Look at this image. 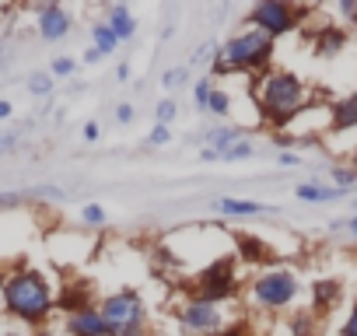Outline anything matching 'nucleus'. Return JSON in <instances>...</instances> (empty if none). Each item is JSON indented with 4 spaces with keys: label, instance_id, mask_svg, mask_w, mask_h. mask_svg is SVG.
Wrapping results in <instances>:
<instances>
[{
    "label": "nucleus",
    "instance_id": "1",
    "mask_svg": "<svg viewBox=\"0 0 357 336\" xmlns=\"http://www.w3.org/2000/svg\"><path fill=\"white\" fill-rule=\"evenodd\" d=\"M0 305H4L8 322L39 329L56 312V291L46 273L32 266H8L0 273Z\"/></svg>",
    "mask_w": 357,
    "mask_h": 336
},
{
    "label": "nucleus",
    "instance_id": "2",
    "mask_svg": "<svg viewBox=\"0 0 357 336\" xmlns=\"http://www.w3.org/2000/svg\"><path fill=\"white\" fill-rule=\"evenodd\" d=\"M308 84L291 74V70H266L256 84V109L263 112V119L273 130H284L287 123H294L305 105H308Z\"/></svg>",
    "mask_w": 357,
    "mask_h": 336
},
{
    "label": "nucleus",
    "instance_id": "3",
    "mask_svg": "<svg viewBox=\"0 0 357 336\" xmlns=\"http://www.w3.org/2000/svg\"><path fill=\"white\" fill-rule=\"evenodd\" d=\"M273 46H277V43H273L270 36H263L259 29L235 32L228 43L218 46V53H214V70H218V74H231V70L256 74V70L270 67Z\"/></svg>",
    "mask_w": 357,
    "mask_h": 336
},
{
    "label": "nucleus",
    "instance_id": "4",
    "mask_svg": "<svg viewBox=\"0 0 357 336\" xmlns=\"http://www.w3.org/2000/svg\"><path fill=\"white\" fill-rule=\"evenodd\" d=\"M98 312L109 336H147V305L137 291L123 287V291L105 294L98 301Z\"/></svg>",
    "mask_w": 357,
    "mask_h": 336
},
{
    "label": "nucleus",
    "instance_id": "5",
    "mask_svg": "<svg viewBox=\"0 0 357 336\" xmlns=\"http://www.w3.org/2000/svg\"><path fill=\"white\" fill-rule=\"evenodd\" d=\"M249 294H252V301L263 312H280V308H287L298 298V277L291 270H284V266H266L252 280Z\"/></svg>",
    "mask_w": 357,
    "mask_h": 336
},
{
    "label": "nucleus",
    "instance_id": "6",
    "mask_svg": "<svg viewBox=\"0 0 357 336\" xmlns=\"http://www.w3.org/2000/svg\"><path fill=\"white\" fill-rule=\"evenodd\" d=\"M175 319L183 326V333L190 336H221L225 326V308L214 301H200V298H186L175 308Z\"/></svg>",
    "mask_w": 357,
    "mask_h": 336
},
{
    "label": "nucleus",
    "instance_id": "7",
    "mask_svg": "<svg viewBox=\"0 0 357 336\" xmlns=\"http://www.w3.org/2000/svg\"><path fill=\"white\" fill-rule=\"evenodd\" d=\"M238 291V277H235V259L231 256H225V259H218V263H211L200 277H197V284H193V291H190V298H200V301H214V305H225L231 294Z\"/></svg>",
    "mask_w": 357,
    "mask_h": 336
},
{
    "label": "nucleus",
    "instance_id": "8",
    "mask_svg": "<svg viewBox=\"0 0 357 336\" xmlns=\"http://www.w3.org/2000/svg\"><path fill=\"white\" fill-rule=\"evenodd\" d=\"M298 18H301V11L291 8L287 0H259V4L249 11V25L259 29L263 36H270L273 43L280 36H291L298 29Z\"/></svg>",
    "mask_w": 357,
    "mask_h": 336
},
{
    "label": "nucleus",
    "instance_id": "9",
    "mask_svg": "<svg viewBox=\"0 0 357 336\" xmlns=\"http://www.w3.org/2000/svg\"><path fill=\"white\" fill-rule=\"evenodd\" d=\"M70 29H74V18H70L67 8H60V4H43L39 8L36 32H39L43 43H63L70 36Z\"/></svg>",
    "mask_w": 357,
    "mask_h": 336
},
{
    "label": "nucleus",
    "instance_id": "10",
    "mask_svg": "<svg viewBox=\"0 0 357 336\" xmlns=\"http://www.w3.org/2000/svg\"><path fill=\"white\" fill-rule=\"evenodd\" d=\"M63 333H67V336H109L98 305H84V308L70 312V315L63 319Z\"/></svg>",
    "mask_w": 357,
    "mask_h": 336
},
{
    "label": "nucleus",
    "instance_id": "11",
    "mask_svg": "<svg viewBox=\"0 0 357 336\" xmlns=\"http://www.w3.org/2000/svg\"><path fill=\"white\" fill-rule=\"evenodd\" d=\"M242 137H245V133H242L238 126H211V130H204V133H200V140L207 144L204 151H211L218 161H221V158H225V151H231Z\"/></svg>",
    "mask_w": 357,
    "mask_h": 336
},
{
    "label": "nucleus",
    "instance_id": "12",
    "mask_svg": "<svg viewBox=\"0 0 357 336\" xmlns=\"http://www.w3.org/2000/svg\"><path fill=\"white\" fill-rule=\"evenodd\" d=\"M214 211L221 217H259V214H273L270 207H263L256 200H238V197H218L214 200Z\"/></svg>",
    "mask_w": 357,
    "mask_h": 336
},
{
    "label": "nucleus",
    "instance_id": "13",
    "mask_svg": "<svg viewBox=\"0 0 357 336\" xmlns=\"http://www.w3.org/2000/svg\"><path fill=\"white\" fill-rule=\"evenodd\" d=\"M105 25L116 32L119 43H130V39L137 36V18L130 15L126 4H109V8H105Z\"/></svg>",
    "mask_w": 357,
    "mask_h": 336
},
{
    "label": "nucleus",
    "instance_id": "14",
    "mask_svg": "<svg viewBox=\"0 0 357 336\" xmlns=\"http://www.w3.org/2000/svg\"><path fill=\"white\" fill-rule=\"evenodd\" d=\"M235 249H238V259L245 263H273V249L256 235H235Z\"/></svg>",
    "mask_w": 357,
    "mask_h": 336
},
{
    "label": "nucleus",
    "instance_id": "15",
    "mask_svg": "<svg viewBox=\"0 0 357 336\" xmlns=\"http://www.w3.org/2000/svg\"><path fill=\"white\" fill-rule=\"evenodd\" d=\"M329 126H333L336 133H343V130H357V91L347 95V98H340V102L329 109Z\"/></svg>",
    "mask_w": 357,
    "mask_h": 336
},
{
    "label": "nucleus",
    "instance_id": "16",
    "mask_svg": "<svg viewBox=\"0 0 357 336\" xmlns=\"http://www.w3.org/2000/svg\"><path fill=\"white\" fill-rule=\"evenodd\" d=\"M343 46H347V32L343 29H336V25L315 29V53L319 56H336V53H343Z\"/></svg>",
    "mask_w": 357,
    "mask_h": 336
},
{
    "label": "nucleus",
    "instance_id": "17",
    "mask_svg": "<svg viewBox=\"0 0 357 336\" xmlns=\"http://www.w3.org/2000/svg\"><path fill=\"white\" fill-rule=\"evenodd\" d=\"M294 197H298L301 204H333V200H340V197H347V193L336 190V186H326V183H298Z\"/></svg>",
    "mask_w": 357,
    "mask_h": 336
},
{
    "label": "nucleus",
    "instance_id": "18",
    "mask_svg": "<svg viewBox=\"0 0 357 336\" xmlns=\"http://www.w3.org/2000/svg\"><path fill=\"white\" fill-rule=\"evenodd\" d=\"M340 294H343V287H340V280H315L312 284V298H315V308L319 312H333L336 308V301H340Z\"/></svg>",
    "mask_w": 357,
    "mask_h": 336
},
{
    "label": "nucleus",
    "instance_id": "19",
    "mask_svg": "<svg viewBox=\"0 0 357 336\" xmlns=\"http://www.w3.org/2000/svg\"><path fill=\"white\" fill-rule=\"evenodd\" d=\"M91 46H95L102 56H112V53H116L123 43L116 39V32H112L105 22H95V25H91Z\"/></svg>",
    "mask_w": 357,
    "mask_h": 336
},
{
    "label": "nucleus",
    "instance_id": "20",
    "mask_svg": "<svg viewBox=\"0 0 357 336\" xmlns=\"http://www.w3.org/2000/svg\"><path fill=\"white\" fill-rule=\"evenodd\" d=\"M329 186L350 193V190H357V172H354L350 165H333V168H329Z\"/></svg>",
    "mask_w": 357,
    "mask_h": 336
},
{
    "label": "nucleus",
    "instance_id": "21",
    "mask_svg": "<svg viewBox=\"0 0 357 336\" xmlns=\"http://www.w3.org/2000/svg\"><path fill=\"white\" fill-rule=\"evenodd\" d=\"M53 88H56V81H53L50 70H39V74L29 77V95H32V98H50Z\"/></svg>",
    "mask_w": 357,
    "mask_h": 336
},
{
    "label": "nucleus",
    "instance_id": "22",
    "mask_svg": "<svg viewBox=\"0 0 357 336\" xmlns=\"http://www.w3.org/2000/svg\"><path fill=\"white\" fill-rule=\"evenodd\" d=\"M204 112H211L214 119H228L231 116V95L225 88H214V95H211V102H207Z\"/></svg>",
    "mask_w": 357,
    "mask_h": 336
},
{
    "label": "nucleus",
    "instance_id": "23",
    "mask_svg": "<svg viewBox=\"0 0 357 336\" xmlns=\"http://www.w3.org/2000/svg\"><path fill=\"white\" fill-rule=\"evenodd\" d=\"M214 88H218V84H214L211 77H200V81L193 84V105H197L200 112L207 109V102H211V95H214Z\"/></svg>",
    "mask_w": 357,
    "mask_h": 336
},
{
    "label": "nucleus",
    "instance_id": "24",
    "mask_svg": "<svg viewBox=\"0 0 357 336\" xmlns=\"http://www.w3.org/2000/svg\"><path fill=\"white\" fill-rule=\"evenodd\" d=\"M175 116H178V105H175V98H161V102L154 105V119H158V126H168Z\"/></svg>",
    "mask_w": 357,
    "mask_h": 336
},
{
    "label": "nucleus",
    "instance_id": "25",
    "mask_svg": "<svg viewBox=\"0 0 357 336\" xmlns=\"http://www.w3.org/2000/svg\"><path fill=\"white\" fill-rule=\"evenodd\" d=\"M81 224H88V228H102V224H105V207H98V204H84V207H81Z\"/></svg>",
    "mask_w": 357,
    "mask_h": 336
},
{
    "label": "nucleus",
    "instance_id": "26",
    "mask_svg": "<svg viewBox=\"0 0 357 336\" xmlns=\"http://www.w3.org/2000/svg\"><path fill=\"white\" fill-rule=\"evenodd\" d=\"M74 70H77V60H74V56H56V60L50 63V74H53V81H56V77H70Z\"/></svg>",
    "mask_w": 357,
    "mask_h": 336
},
{
    "label": "nucleus",
    "instance_id": "27",
    "mask_svg": "<svg viewBox=\"0 0 357 336\" xmlns=\"http://www.w3.org/2000/svg\"><path fill=\"white\" fill-rule=\"evenodd\" d=\"M183 81H190V63L172 67V70H165V77H161V84H165V88H178Z\"/></svg>",
    "mask_w": 357,
    "mask_h": 336
},
{
    "label": "nucleus",
    "instance_id": "28",
    "mask_svg": "<svg viewBox=\"0 0 357 336\" xmlns=\"http://www.w3.org/2000/svg\"><path fill=\"white\" fill-rule=\"evenodd\" d=\"M252 154H256V147H252V144L242 137L231 151H225V158H221V161H245V158H252Z\"/></svg>",
    "mask_w": 357,
    "mask_h": 336
},
{
    "label": "nucleus",
    "instance_id": "29",
    "mask_svg": "<svg viewBox=\"0 0 357 336\" xmlns=\"http://www.w3.org/2000/svg\"><path fill=\"white\" fill-rule=\"evenodd\" d=\"M329 231H343L347 238H354V242H357V214H354V217H347V221H333V224H329Z\"/></svg>",
    "mask_w": 357,
    "mask_h": 336
},
{
    "label": "nucleus",
    "instance_id": "30",
    "mask_svg": "<svg viewBox=\"0 0 357 336\" xmlns=\"http://www.w3.org/2000/svg\"><path fill=\"white\" fill-rule=\"evenodd\" d=\"M168 140H172V133H168V126H158V123H154V130L147 133V144H151V147H165Z\"/></svg>",
    "mask_w": 357,
    "mask_h": 336
},
{
    "label": "nucleus",
    "instance_id": "31",
    "mask_svg": "<svg viewBox=\"0 0 357 336\" xmlns=\"http://www.w3.org/2000/svg\"><path fill=\"white\" fill-rule=\"evenodd\" d=\"M0 336H36V329H25V326H18V322H0Z\"/></svg>",
    "mask_w": 357,
    "mask_h": 336
},
{
    "label": "nucleus",
    "instance_id": "32",
    "mask_svg": "<svg viewBox=\"0 0 357 336\" xmlns=\"http://www.w3.org/2000/svg\"><path fill=\"white\" fill-rule=\"evenodd\" d=\"M133 119H137V109H133L130 102H123V105H116V123H119V126H130Z\"/></svg>",
    "mask_w": 357,
    "mask_h": 336
},
{
    "label": "nucleus",
    "instance_id": "33",
    "mask_svg": "<svg viewBox=\"0 0 357 336\" xmlns=\"http://www.w3.org/2000/svg\"><path fill=\"white\" fill-rule=\"evenodd\" d=\"M340 336H357V305L350 308V315H347V322L340 326Z\"/></svg>",
    "mask_w": 357,
    "mask_h": 336
},
{
    "label": "nucleus",
    "instance_id": "34",
    "mask_svg": "<svg viewBox=\"0 0 357 336\" xmlns=\"http://www.w3.org/2000/svg\"><path fill=\"white\" fill-rule=\"evenodd\" d=\"M336 11H340L343 18L357 22V0H340V4H336Z\"/></svg>",
    "mask_w": 357,
    "mask_h": 336
},
{
    "label": "nucleus",
    "instance_id": "35",
    "mask_svg": "<svg viewBox=\"0 0 357 336\" xmlns=\"http://www.w3.org/2000/svg\"><path fill=\"white\" fill-rule=\"evenodd\" d=\"M18 147V137L15 133H0V154H11Z\"/></svg>",
    "mask_w": 357,
    "mask_h": 336
},
{
    "label": "nucleus",
    "instance_id": "36",
    "mask_svg": "<svg viewBox=\"0 0 357 336\" xmlns=\"http://www.w3.org/2000/svg\"><path fill=\"white\" fill-rule=\"evenodd\" d=\"M98 133H102V130H98V123H84V130H81L84 144H95V140H98Z\"/></svg>",
    "mask_w": 357,
    "mask_h": 336
},
{
    "label": "nucleus",
    "instance_id": "37",
    "mask_svg": "<svg viewBox=\"0 0 357 336\" xmlns=\"http://www.w3.org/2000/svg\"><path fill=\"white\" fill-rule=\"evenodd\" d=\"M15 116V105L8 102V98H0V123H4V119H11Z\"/></svg>",
    "mask_w": 357,
    "mask_h": 336
},
{
    "label": "nucleus",
    "instance_id": "38",
    "mask_svg": "<svg viewBox=\"0 0 357 336\" xmlns=\"http://www.w3.org/2000/svg\"><path fill=\"white\" fill-rule=\"evenodd\" d=\"M81 60H84V63H98V60H102V53L91 46V49H84V56H81Z\"/></svg>",
    "mask_w": 357,
    "mask_h": 336
},
{
    "label": "nucleus",
    "instance_id": "39",
    "mask_svg": "<svg viewBox=\"0 0 357 336\" xmlns=\"http://www.w3.org/2000/svg\"><path fill=\"white\" fill-rule=\"evenodd\" d=\"M298 161H301V158H298V154H291V151H284V154H280V165H298Z\"/></svg>",
    "mask_w": 357,
    "mask_h": 336
},
{
    "label": "nucleus",
    "instance_id": "40",
    "mask_svg": "<svg viewBox=\"0 0 357 336\" xmlns=\"http://www.w3.org/2000/svg\"><path fill=\"white\" fill-rule=\"evenodd\" d=\"M116 77H119V81H126V77H130V63H119V70H116Z\"/></svg>",
    "mask_w": 357,
    "mask_h": 336
},
{
    "label": "nucleus",
    "instance_id": "41",
    "mask_svg": "<svg viewBox=\"0 0 357 336\" xmlns=\"http://www.w3.org/2000/svg\"><path fill=\"white\" fill-rule=\"evenodd\" d=\"M350 168H354V172H357V154H354V161H350Z\"/></svg>",
    "mask_w": 357,
    "mask_h": 336
},
{
    "label": "nucleus",
    "instance_id": "42",
    "mask_svg": "<svg viewBox=\"0 0 357 336\" xmlns=\"http://www.w3.org/2000/svg\"><path fill=\"white\" fill-rule=\"evenodd\" d=\"M0 322H4V305H0Z\"/></svg>",
    "mask_w": 357,
    "mask_h": 336
},
{
    "label": "nucleus",
    "instance_id": "43",
    "mask_svg": "<svg viewBox=\"0 0 357 336\" xmlns=\"http://www.w3.org/2000/svg\"><path fill=\"white\" fill-rule=\"evenodd\" d=\"M354 214H357V197H354Z\"/></svg>",
    "mask_w": 357,
    "mask_h": 336
}]
</instances>
